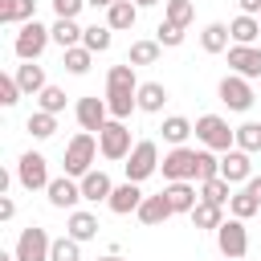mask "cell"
I'll use <instances>...</instances> for the list:
<instances>
[{
  "label": "cell",
  "mask_w": 261,
  "mask_h": 261,
  "mask_svg": "<svg viewBox=\"0 0 261 261\" xmlns=\"http://www.w3.org/2000/svg\"><path fill=\"white\" fill-rule=\"evenodd\" d=\"M159 130H163V143H171V147H184V139H188V135H192L196 126H192L188 118L171 114V118H163V126H159Z\"/></svg>",
  "instance_id": "1f68e13d"
},
{
  "label": "cell",
  "mask_w": 261,
  "mask_h": 261,
  "mask_svg": "<svg viewBox=\"0 0 261 261\" xmlns=\"http://www.w3.org/2000/svg\"><path fill=\"white\" fill-rule=\"evenodd\" d=\"M65 237H73L77 245H82V241H94V237H98V216L73 208V212L65 216Z\"/></svg>",
  "instance_id": "e0dca14e"
},
{
  "label": "cell",
  "mask_w": 261,
  "mask_h": 261,
  "mask_svg": "<svg viewBox=\"0 0 261 261\" xmlns=\"http://www.w3.org/2000/svg\"><path fill=\"white\" fill-rule=\"evenodd\" d=\"M159 167H163V179L167 184H179V179H192L196 184V151L192 147H171Z\"/></svg>",
  "instance_id": "9c48e42d"
},
{
  "label": "cell",
  "mask_w": 261,
  "mask_h": 261,
  "mask_svg": "<svg viewBox=\"0 0 261 261\" xmlns=\"http://www.w3.org/2000/svg\"><path fill=\"white\" fill-rule=\"evenodd\" d=\"M16 82H20V90L24 94H41L49 82H45V69L37 65V61H24V65H16V73H12Z\"/></svg>",
  "instance_id": "484cf974"
},
{
  "label": "cell",
  "mask_w": 261,
  "mask_h": 261,
  "mask_svg": "<svg viewBox=\"0 0 261 261\" xmlns=\"http://www.w3.org/2000/svg\"><path fill=\"white\" fill-rule=\"evenodd\" d=\"M135 4H139V8H155L159 0H135Z\"/></svg>",
  "instance_id": "7dc6e473"
},
{
  "label": "cell",
  "mask_w": 261,
  "mask_h": 261,
  "mask_svg": "<svg viewBox=\"0 0 261 261\" xmlns=\"http://www.w3.org/2000/svg\"><path fill=\"white\" fill-rule=\"evenodd\" d=\"M163 102H167V86H163V82H143V86H139V110L159 114Z\"/></svg>",
  "instance_id": "4316f807"
},
{
  "label": "cell",
  "mask_w": 261,
  "mask_h": 261,
  "mask_svg": "<svg viewBox=\"0 0 261 261\" xmlns=\"http://www.w3.org/2000/svg\"><path fill=\"white\" fill-rule=\"evenodd\" d=\"M155 41H159L163 49H175V45H184V29H179V24H167V20H163V24L155 29Z\"/></svg>",
  "instance_id": "60d3db41"
},
{
  "label": "cell",
  "mask_w": 261,
  "mask_h": 261,
  "mask_svg": "<svg viewBox=\"0 0 261 261\" xmlns=\"http://www.w3.org/2000/svg\"><path fill=\"white\" fill-rule=\"evenodd\" d=\"M135 20H139V4H135V0H118V4H110V8H106V24H110L114 33L135 29Z\"/></svg>",
  "instance_id": "603a6c76"
},
{
  "label": "cell",
  "mask_w": 261,
  "mask_h": 261,
  "mask_svg": "<svg viewBox=\"0 0 261 261\" xmlns=\"http://www.w3.org/2000/svg\"><path fill=\"white\" fill-rule=\"evenodd\" d=\"M220 102H224L228 110H249V106H253V86H249V77H241V73L220 77Z\"/></svg>",
  "instance_id": "7c38bea8"
},
{
  "label": "cell",
  "mask_w": 261,
  "mask_h": 261,
  "mask_svg": "<svg viewBox=\"0 0 261 261\" xmlns=\"http://www.w3.org/2000/svg\"><path fill=\"white\" fill-rule=\"evenodd\" d=\"M245 16H261V0H237Z\"/></svg>",
  "instance_id": "f6af8a7d"
},
{
  "label": "cell",
  "mask_w": 261,
  "mask_h": 261,
  "mask_svg": "<svg viewBox=\"0 0 261 261\" xmlns=\"http://www.w3.org/2000/svg\"><path fill=\"white\" fill-rule=\"evenodd\" d=\"M163 196H167V204H171V212H192V208L200 204V196H196V184H192V179H179V184H167V188H163Z\"/></svg>",
  "instance_id": "d6986e66"
},
{
  "label": "cell",
  "mask_w": 261,
  "mask_h": 261,
  "mask_svg": "<svg viewBox=\"0 0 261 261\" xmlns=\"http://www.w3.org/2000/svg\"><path fill=\"white\" fill-rule=\"evenodd\" d=\"M82 37H86V29H82L77 20H57V24H53V41L61 45V53L73 49V45H82Z\"/></svg>",
  "instance_id": "f546056e"
},
{
  "label": "cell",
  "mask_w": 261,
  "mask_h": 261,
  "mask_svg": "<svg viewBox=\"0 0 261 261\" xmlns=\"http://www.w3.org/2000/svg\"><path fill=\"white\" fill-rule=\"evenodd\" d=\"M139 86L143 82H135V65H110V73H106V106H110V118H126L130 110H139Z\"/></svg>",
  "instance_id": "6da1fadb"
},
{
  "label": "cell",
  "mask_w": 261,
  "mask_h": 261,
  "mask_svg": "<svg viewBox=\"0 0 261 261\" xmlns=\"http://www.w3.org/2000/svg\"><path fill=\"white\" fill-rule=\"evenodd\" d=\"M192 16H196V4H192V0H163V20H167V24L188 29Z\"/></svg>",
  "instance_id": "f1b7e54d"
},
{
  "label": "cell",
  "mask_w": 261,
  "mask_h": 261,
  "mask_svg": "<svg viewBox=\"0 0 261 261\" xmlns=\"http://www.w3.org/2000/svg\"><path fill=\"white\" fill-rule=\"evenodd\" d=\"M228 65H232V73H241V77H261V49L257 45H232L228 49Z\"/></svg>",
  "instance_id": "5bb4252c"
},
{
  "label": "cell",
  "mask_w": 261,
  "mask_h": 261,
  "mask_svg": "<svg viewBox=\"0 0 261 261\" xmlns=\"http://www.w3.org/2000/svg\"><path fill=\"white\" fill-rule=\"evenodd\" d=\"M37 102H41V110H45V114H61V110H65V90L45 86V90L37 94Z\"/></svg>",
  "instance_id": "ab89813d"
},
{
  "label": "cell",
  "mask_w": 261,
  "mask_h": 261,
  "mask_svg": "<svg viewBox=\"0 0 261 261\" xmlns=\"http://www.w3.org/2000/svg\"><path fill=\"white\" fill-rule=\"evenodd\" d=\"M53 130H57V114H45V110L29 114V135L33 139H49Z\"/></svg>",
  "instance_id": "f35d334b"
},
{
  "label": "cell",
  "mask_w": 261,
  "mask_h": 261,
  "mask_svg": "<svg viewBox=\"0 0 261 261\" xmlns=\"http://www.w3.org/2000/svg\"><path fill=\"white\" fill-rule=\"evenodd\" d=\"M228 41H232V37H228V24H220V20L204 24V33H200V49H204V53H224V49H232Z\"/></svg>",
  "instance_id": "d4e9b609"
},
{
  "label": "cell",
  "mask_w": 261,
  "mask_h": 261,
  "mask_svg": "<svg viewBox=\"0 0 261 261\" xmlns=\"http://www.w3.org/2000/svg\"><path fill=\"white\" fill-rule=\"evenodd\" d=\"M130 151H135V143H130L126 122L110 118V122L98 130V155H102V159H110V163H118V159H126Z\"/></svg>",
  "instance_id": "277c9868"
},
{
  "label": "cell",
  "mask_w": 261,
  "mask_h": 261,
  "mask_svg": "<svg viewBox=\"0 0 261 261\" xmlns=\"http://www.w3.org/2000/svg\"><path fill=\"white\" fill-rule=\"evenodd\" d=\"M237 147L249 151V155L261 151V122H241V126H237Z\"/></svg>",
  "instance_id": "8d00e7d4"
},
{
  "label": "cell",
  "mask_w": 261,
  "mask_h": 261,
  "mask_svg": "<svg viewBox=\"0 0 261 261\" xmlns=\"http://www.w3.org/2000/svg\"><path fill=\"white\" fill-rule=\"evenodd\" d=\"M12 216H16V204L8 196H0V220H12Z\"/></svg>",
  "instance_id": "ee69618b"
},
{
  "label": "cell",
  "mask_w": 261,
  "mask_h": 261,
  "mask_svg": "<svg viewBox=\"0 0 261 261\" xmlns=\"http://www.w3.org/2000/svg\"><path fill=\"white\" fill-rule=\"evenodd\" d=\"M257 208H261V179H249V184L228 200V212H232L237 220H249Z\"/></svg>",
  "instance_id": "9a60e30c"
},
{
  "label": "cell",
  "mask_w": 261,
  "mask_h": 261,
  "mask_svg": "<svg viewBox=\"0 0 261 261\" xmlns=\"http://www.w3.org/2000/svg\"><path fill=\"white\" fill-rule=\"evenodd\" d=\"M20 94H24V90H20V82H16L12 73H4V77H0V106H16V102H20Z\"/></svg>",
  "instance_id": "b9f144b4"
},
{
  "label": "cell",
  "mask_w": 261,
  "mask_h": 261,
  "mask_svg": "<svg viewBox=\"0 0 261 261\" xmlns=\"http://www.w3.org/2000/svg\"><path fill=\"white\" fill-rule=\"evenodd\" d=\"M37 20V0H0V24H29Z\"/></svg>",
  "instance_id": "7402d4cb"
},
{
  "label": "cell",
  "mask_w": 261,
  "mask_h": 261,
  "mask_svg": "<svg viewBox=\"0 0 261 261\" xmlns=\"http://www.w3.org/2000/svg\"><path fill=\"white\" fill-rule=\"evenodd\" d=\"M135 216H139V220H143L147 228H155V224H163V220H167V216H175V212H171L167 196L159 192V196H147V200L139 204V212H135Z\"/></svg>",
  "instance_id": "44dd1931"
},
{
  "label": "cell",
  "mask_w": 261,
  "mask_h": 261,
  "mask_svg": "<svg viewBox=\"0 0 261 261\" xmlns=\"http://www.w3.org/2000/svg\"><path fill=\"white\" fill-rule=\"evenodd\" d=\"M49 249H53V241H49V232L45 228H37V224H29L24 232H20V241H16V261H49Z\"/></svg>",
  "instance_id": "30bf717a"
},
{
  "label": "cell",
  "mask_w": 261,
  "mask_h": 261,
  "mask_svg": "<svg viewBox=\"0 0 261 261\" xmlns=\"http://www.w3.org/2000/svg\"><path fill=\"white\" fill-rule=\"evenodd\" d=\"M220 179H228V184H249V179H253L249 151H241V147L224 151V155H220Z\"/></svg>",
  "instance_id": "4fadbf2b"
},
{
  "label": "cell",
  "mask_w": 261,
  "mask_h": 261,
  "mask_svg": "<svg viewBox=\"0 0 261 261\" xmlns=\"http://www.w3.org/2000/svg\"><path fill=\"white\" fill-rule=\"evenodd\" d=\"M196 139H200L208 151H232V147H237V130H232L220 114H200V118H196Z\"/></svg>",
  "instance_id": "3957f363"
},
{
  "label": "cell",
  "mask_w": 261,
  "mask_h": 261,
  "mask_svg": "<svg viewBox=\"0 0 261 261\" xmlns=\"http://www.w3.org/2000/svg\"><path fill=\"white\" fill-rule=\"evenodd\" d=\"M257 20H261V16H257Z\"/></svg>",
  "instance_id": "f907efd6"
},
{
  "label": "cell",
  "mask_w": 261,
  "mask_h": 261,
  "mask_svg": "<svg viewBox=\"0 0 261 261\" xmlns=\"http://www.w3.org/2000/svg\"><path fill=\"white\" fill-rule=\"evenodd\" d=\"M73 114H77V122H82V130H102L106 122H110V106H106V98H98V94H86V98H77V106H73Z\"/></svg>",
  "instance_id": "8fae6325"
},
{
  "label": "cell",
  "mask_w": 261,
  "mask_h": 261,
  "mask_svg": "<svg viewBox=\"0 0 261 261\" xmlns=\"http://www.w3.org/2000/svg\"><path fill=\"white\" fill-rule=\"evenodd\" d=\"M159 53H163V45H159V41H135V45H130V53H126V65H155V61H159Z\"/></svg>",
  "instance_id": "4dcf8cb0"
},
{
  "label": "cell",
  "mask_w": 261,
  "mask_h": 261,
  "mask_svg": "<svg viewBox=\"0 0 261 261\" xmlns=\"http://www.w3.org/2000/svg\"><path fill=\"white\" fill-rule=\"evenodd\" d=\"M0 261H16V253H0Z\"/></svg>",
  "instance_id": "681fc988"
},
{
  "label": "cell",
  "mask_w": 261,
  "mask_h": 261,
  "mask_svg": "<svg viewBox=\"0 0 261 261\" xmlns=\"http://www.w3.org/2000/svg\"><path fill=\"white\" fill-rule=\"evenodd\" d=\"M94 155H98V139H94L90 130L73 135V139L65 143V175H73V179L90 175V171H94Z\"/></svg>",
  "instance_id": "7a4b0ae2"
},
{
  "label": "cell",
  "mask_w": 261,
  "mask_h": 261,
  "mask_svg": "<svg viewBox=\"0 0 261 261\" xmlns=\"http://www.w3.org/2000/svg\"><path fill=\"white\" fill-rule=\"evenodd\" d=\"M49 261H82V245L73 237H57L49 249Z\"/></svg>",
  "instance_id": "74e56055"
},
{
  "label": "cell",
  "mask_w": 261,
  "mask_h": 261,
  "mask_svg": "<svg viewBox=\"0 0 261 261\" xmlns=\"http://www.w3.org/2000/svg\"><path fill=\"white\" fill-rule=\"evenodd\" d=\"M45 192H49V204H53V208H73V204L82 200V184H77L73 175H57Z\"/></svg>",
  "instance_id": "2e32d148"
},
{
  "label": "cell",
  "mask_w": 261,
  "mask_h": 261,
  "mask_svg": "<svg viewBox=\"0 0 261 261\" xmlns=\"http://www.w3.org/2000/svg\"><path fill=\"white\" fill-rule=\"evenodd\" d=\"M16 179H20V188H29V192L49 188V184H53V179H49V159H45L41 151H24L20 163H16Z\"/></svg>",
  "instance_id": "52a82bcc"
},
{
  "label": "cell",
  "mask_w": 261,
  "mask_h": 261,
  "mask_svg": "<svg viewBox=\"0 0 261 261\" xmlns=\"http://www.w3.org/2000/svg\"><path fill=\"white\" fill-rule=\"evenodd\" d=\"M98 261H122V257H118V253H106V257H98Z\"/></svg>",
  "instance_id": "c3c4849f"
},
{
  "label": "cell",
  "mask_w": 261,
  "mask_h": 261,
  "mask_svg": "<svg viewBox=\"0 0 261 261\" xmlns=\"http://www.w3.org/2000/svg\"><path fill=\"white\" fill-rule=\"evenodd\" d=\"M143 200H147V196L139 192V184H130V179H126V184H118V188H114V196H110L106 204H110V212L126 216V212H139V204H143Z\"/></svg>",
  "instance_id": "ffe728a7"
},
{
  "label": "cell",
  "mask_w": 261,
  "mask_h": 261,
  "mask_svg": "<svg viewBox=\"0 0 261 261\" xmlns=\"http://www.w3.org/2000/svg\"><path fill=\"white\" fill-rule=\"evenodd\" d=\"M53 41V29H45L41 20H29V24H20V33H16V41H12V49H16V57L20 61H37L41 53H45V45Z\"/></svg>",
  "instance_id": "5b68a950"
},
{
  "label": "cell",
  "mask_w": 261,
  "mask_h": 261,
  "mask_svg": "<svg viewBox=\"0 0 261 261\" xmlns=\"http://www.w3.org/2000/svg\"><path fill=\"white\" fill-rule=\"evenodd\" d=\"M86 4H94V8H110V4H118V0H86Z\"/></svg>",
  "instance_id": "bcb514c9"
},
{
  "label": "cell",
  "mask_w": 261,
  "mask_h": 261,
  "mask_svg": "<svg viewBox=\"0 0 261 261\" xmlns=\"http://www.w3.org/2000/svg\"><path fill=\"white\" fill-rule=\"evenodd\" d=\"M90 61H94V53H90L86 45H73V49H65V53H61V65H65L69 73H77V77H82V73H90Z\"/></svg>",
  "instance_id": "d6a6232c"
},
{
  "label": "cell",
  "mask_w": 261,
  "mask_h": 261,
  "mask_svg": "<svg viewBox=\"0 0 261 261\" xmlns=\"http://www.w3.org/2000/svg\"><path fill=\"white\" fill-rule=\"evenodd\" d=\"M110 33H114L110 24H90V29H86V37H82V45H86L90 53H106V49H110V41H114Z\"/></svg>",
  "instance_id": "e575fe53"
},
{
  "label": "cell",
  "mask_w": 261,
  "mask_h": 261,
  "mask_svg": "<svg viewBox=\"0 0 261 261\" xmlns=\"http://www.w3.org/2000/svg\"><path fill=\"white\" fill-rule=\"evenodd\" d=\"M122 167H126V179H130V184H143L147 175H155V171H159V147H155L151 139H139Z\"/></svg>",
  "instance_id": "8992f818"
},
{
  "label": "cell",
  "mask_w": 261,
  "mask_h": 261,
  "mask_svg": "<svg viewBox=\"0 0 261 261\" xmlns=\"http://www.w3.org/2000/svg\"><path fill=\"white\" fill-rule=\"evenodd\" d=\"M216 249L224 253V261H241L245 253H249V232H245V220H224L220 228H216Z\"/></svg>",
  "instance_id": "ba28073f"
},
{
  "label": "cell",
  "mask_w": 261,
  "mask_h": 261,
  "mask_svg": "<svg viewBox=\"0 0 261 261\" xmlns=\"http://www.w3.org/2000/svg\"><path fill=\"white\" fill-rule=\"evenodd\" d=\"M220 175V159L204 147V151H196V184H208V179H216Z\"/></svg>",
  "instance_id": "d590c367"
},
{
  "label": "cell",
  "mask_w": 261,
  "mask_h": 261,
  "mask_svg": "<svg viewBox=\"0 0 261 261\" xmlns=\"http://www.w3.org/2000/svg\"><path fill=\"white\" fill-rule=\"evenodd\" d=\"M188 216H192V224H196V228H212V232L224 224V208H220V204H208V200H200Z\"/></svg>",
  "instance_id": "83f0119b"
},
{
  "label": "cell",
  "mask_w": 261,
  "mask_h": 261,
  "mask_svg": "<svg viewBox=\"0 0 261 261\" xmlns=\"http://www.w3.org/2000/svg\"><path fill=\"white\" fill-rule=\"evenodd\" d=\"M77 184H82V200H90V204H98V200H110V196H114L110 175H106V171H98V167H94L90 175H82Z\"/></svg>",
  "instance_id": "ac0fdd59"
},
{
  "label": "cell",
  "mask_w": 261,
  "mask_h": 261,
  "mask_svg": "<svg viewBox=\"0 0 261 261\" xmlns=\"http://www.w3.org/2000/svg\"><path fill=\"white\" fill-rule=\"evenodd\" d=\"M82 4L86 0H53V12H57V20H77Z\"/></svg>",
  "instance_id": "7bdbcfd3"
},
{
  "label": "cell",
  "mask_w": 261,
  "mask_h": 261,
  "mask_svg": "<svg viewBox=\"0 0 261 261\" xmlns=\"http://www.w3.org/2000/svg\"><path fill=\"white\" fill-rule=\"evenodd\" d=\"M228 37H232V45H253L257 37H261V20L257 16H232V24H228Z\"/></svg>",
  "instance_id": "cb8c5ba5"
},
{
  "label": "cell",
  "mask_w": 261,
  "mask_h": 261,
  "mask_svg": "<svg viewBox=\"0 0 261 261\" xmlns=\"http://www.w3.org/2000/svg\"><path fill=\"white\" fill-rule=\"evenodd\" d=\"M200 200H208V204H220V208H224V204L232 200V184L216 175V179H208V184H200Z\"/></svg>",
  "instance_id": "836d02e7"
}]
</instances>
